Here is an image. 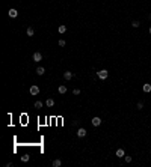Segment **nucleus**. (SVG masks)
I'll return each instance as SVG.
<instances>
[{"label":"nucleus","instance_id":"obj_1","mask_svg":"<svg viewBox=\"0 0 151 167\" xmlns=\"http://www.w3.org/2000/svg\"><path fill=\"white\" fill-rule=\"evenodd\" d=\"M97 75H98L100 80H106L109 77V71H107V69H100V71L97 72Z\"/></svg>","mask_w":151,"mask_h":167},{"label":"nucleus","instance_id":"obj_2","mask_svg":"<svg viewBox=\"0 0 151 167\" xmlns=\"http://www.w3.org/2000/svg\"><path fill=\"white\" fill-rule=\"evenodd\" d=\"M29 92H30V95H32V96H36V95L39 93V87L36 86V84H33V86L29 89Z\"/></svg>","mask_w":151,"mask_h":167},{"label":"nucleus","instance_id":"obj_3","mask_svg":"<svg viewBox=\"0 0 151 167\" xmlns=\"http://www.w3.org/2000/svg\"><path fill=\"white\" fill-rule=\"evenodd\" d=\"M91 124H92V127H100V125H101V119L98 116H94L92 120H91Z\"/></svg>","mask_w":151,"mask_h":167},{"label":"nucleus","instance_id":"obj_4","mask_svg":"<svg viewBox=\"0 0 151 167\" xmlns=\"http://www.w3.org/2000/svg\"><path fill=\"white\" fill-rule=\"evenodd\" d=\"M32 57H33V62H41V60H42V54H41L39 51H36V53H33Z\"/></svg>","mask_w":151,"mask_h":167},{"label":"nucleus","instance_id":"obj_5","mask_svg":"<svg viewBox=\"0 0 151 167\" xmlns=\"http://www.w3.org/2000/svg\"><path fill=\"white\" fill-rule=\"evenodd\" d=\"M8 15H9L11 18H17V15H18V11L12 8V9H9V12H8Z\"/></svg>","mask_w":151,"mask_h":167},{"label":"nucleus","instance_id":"obj_6","mask_svg":"<svg viewBox=\"0 0 151 167\" xmlns=\"http://www.w3.org/2000/svg\"><path fill=\"white\" fill-rule=\"evenodd\" d=\"M85 136H86V129H85V128H79V129H77V137H85Z\"/></svg>","mask_w":151,"mask_h":167},{"label":"nucleus","instance_id":"obj_7","mask_svg":"<svg viewBox=\"0 0 151 167\" xmlns=\"http://www.w3.org/2000/svg\"><path fill=\"white\" fill-rule=\"evenodd\" d=\"M142 90H144L145 93H150L151 92V84L150 83H145L144 86H142Z\"/></svg>","mask_w":151,"mask_h":167},{"label":"nucleus","instance_id":"obj_8","mask_svg":"<svg viewBox=\"0 0 151 167\" xmlns=\"http://www.w3.org/2000/svg\"><path fill=\"white\" fill-rule=\"evenodd\" d=\"M73 77H74V74H73V72H70V71H65V72H64V78H65V80H71Z\"/></svg>","mask_w":151,"mask_h":167},{"label":"nucleus","instance_id":"obj_9","mask_svg":"<svg viewBox=\"0 0 151 167\" xmlns=\"http://www.w3.org/2000/svg\"><path fill=\"white\" fill-rule=\"evenodd\" d=\"M116 157H118V158H124V157H125L124 149H116Z\"/></svg>","mask_w":151,"mask_h":167},{"label":"nucleus","instance_id":"obj_10","mask_svg":"<svg viewBox=\"0 0 151 167\" xmlns=\"http://www.w3.org/2000/svg\"><path fill=\"white\" fill-rule=\"evenodd\" d=\"M58 92L60 93V95H64V93H67V86H64V84H60V86L58 87Z\"/></svg>","mask_w":151,"mask_h":167},{"label":"nucleus","instance_id":"obj_11","mask_svg":"<svg viewBox=\"0 0 151 167\" xmlns=\"http://www.w3.org/2000/svg\"><path fill=\"white\" fill-rule=\"evenodd\" d=\"M46 105H47V107H53V105H55V99H53V98H47L46 99Z\"/></svg>","mask_w":151,"mask_h":167},{"label":"nucleus","instance_id":"obj_12","mask_svg":"<svg viewBox=\"0 0 151 167\" xmlns=\"http://www.w3.org/2000/svg\"><path fill=\"white\" fill-rule=\"evenodd\" d=\"M58 32H59L60 35H62V33H65V32H67V26H65V24H60V26L58 27Z\"/></svg>","mask_w":151,"mask_h":167},{"label":"nucleus","instance_id":"obj_13","mask_svg":"<svg viewBox=\"0 0 151 167\" xmlns=\"http://www.w3.org/2000/svg\"><path fill=\"white\" fill-rule=\"evenodd\" d=\"M44 72H46V68H42V66L36 68V74H38V75H44Z\"/></svg>","mask_w":151,"mask_h":167},{"label":"nucleus","instance_id":"obj_14","mask_svg":"<svg viewBox=\"0 0 151 167\" xmlns=\"http://www.w3.org/2000/svg\"><path fill=\"white\" fill-rule=\"evenodd\" d=\"M51 164H53V167H60V166H62V161H60L59 158H58V160H55V161L51 163Z\"/></svg>","mask_w":151,"mask_h":167},{"label":"nucleus","instance_id":"obj_15","mask_svg":"<svg viewBox=\"0 0 151 167\" xmlns=\"http://www.w3.org/2000/svg\"><path fill=\"white\" fill-rule=\"evenodd\" d=\"M26 33H27V36H33V35H35V30H33V27H29V29L26 30Z\"/></svg>","mask_w":151,"mask_h":167},{"label":"nucleus","instance_id":"obj_16","mask_svg":"<svg viewBox=\"0 0 151 167\" xmlns=\"http://www.w3.org/2000/svg\"><path fill=\"white\" fill-rule=\"evenodd\" d=\"M42 105H44L42 101H36V103H35V108H42Z\"/></svg>","mask_w":151,"mask_h":167},{"label":"nucleus","instance_id":"obj_17","mask_svg":"<svg viewBox=\"0 0 151 167\" xmlns=\"http://www.w3.org/2000/svg\"><path fill=\"white\" fill-rule=\"evenodd\" d=\"M141 26V23L137 21V20H134V21H132V27H134V29H136V27H139Z\"/></svg>","mask_w":151,"mask_h":167},{"label":"nucleus","instance_id":"obj_18","mask_svg":"<svg viewBox=\"0 0 151 167\" xmlns=\"http://www.w3.org/2000/svg\"><path fill=\"white\" fill-rule=\"evenodd\" d=\"M29 158H30V157L27 155V154H24V155L21 157V161H23V163H27V161H29Z\"/></svg>","mask_w":151,"mask_h":167},{"label":"nucleus","instance_id":"obj_19","mask_svg":"<svg viewBox=\"0 0 151 167\" xmlns=\"http://www.w3.org/2000/svg\"><path fill=\"white\" fill-rule=\"evenodd\" d=\"M124 161H125V163H132V157H130V155H125V157H124Z\"/></svg>","mask_w":151,"mask_h":167},{"label":"nucleus","instance_id":"obj_20","mask_svg":"<svg viewBox=\"0 0 151 167\" xmlns=\"http://www.w3.org/2000/svg\"><path fill=\"white\" fill-rule=\"evenodd\" d=\"M58 44H59V47H65V41H64V39H59Z\"/></svg>","mask_w":151,"mask_h":167},{"label":"nucleus","instance_id":"obj_21","mask_svg":"<svg viewBox=\"0 0 151 167\" xmlns=\"http://www.w3.org/2000/svg\"><path fill=\"white\" fill-rule=\"evenodd\" d=\"M142 108H144V103L139 101V103H137V110H142Z\"/></svg>","mask_w":151,"mask_h":167},{"label":"nucleus","instance_id":"obj_22","mask_svg":"<svg viewBox=\"0 0 151 167\" xmlns=\"http://www.w3.org/2000/svg\"><path fill=\"white\" fill-rule=\"evenodd\" d=\"M73 93H74V95H79L80 90H79V89H74V90H73Z\"/></svg>","mask_w":151,"mask_h":167},{"label":"nucleus","instance_id":"obj_23","mask_svg":"<svg viewBox=\"0 0 151 167\" xmlns=\"http://www.w3.org/2000/svg\"><path fill=\"white\" fill-rule=\"evenodd\" d=\"M148 18H150V20H151V12H150V14H148Z\"/></svg>","mask_w":151,"mask_h":167},{"label":"nucleus","instance_id":"obj_24","mask_svg":"<svg viewBox=\"0 0 151 167\" xmlns=\"http://www.w3.org/2000/svg\"><path fill=\"white\" fill-rule=\"evenodd\" d=\"M148 32H150V33H151V27H150V30H148Z\"/></svg>","mask_w":151,"mask_h":167}]
</instances>
